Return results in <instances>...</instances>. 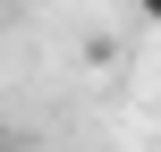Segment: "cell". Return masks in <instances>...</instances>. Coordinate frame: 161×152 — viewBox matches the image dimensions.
Segmentation results:
<instances>
[{
  "instance_id": "1",
  "label": "cell",
  "mask_w": 161,
  "mask_h": 152,
  "mask_svg": "<svg viewBox=\"0 0 161 152\" xmlns=\"http://www.w3.org/2000/svg\"><path fill=\"white\" fill-rule=\"evenodd\" d=\"M136 8H144V17H153V25H161V0H136Z\"/></svg>"
},
{
  "instance_id": "2",
  "label": "cell",
  "mask_w": 161,
  "mask_h": 152,
  "mask_svg": "<svg viewBox=\"0 0 161 152\" xmlns=\"http://www.w3.org/2000/svg\"><path fill=\"white\" fill-rule=\"evenodd\" d=\"M0 152H17V144H8V135H0Z\"/></svg>"
}]
</instances>
